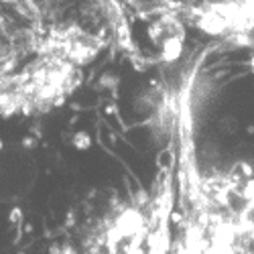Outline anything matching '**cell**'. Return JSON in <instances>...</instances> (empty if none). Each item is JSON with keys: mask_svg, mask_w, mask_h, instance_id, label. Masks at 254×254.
Listing matches in <instances>:
<instances>
[{"mask_svg": "<svg viewBox=\"0 0 254 254\" xmlns=\"http://www.w3.org/2000/svg\"><path fill=\"white\" fill-rule=\"evenodd\" d=\"M102 39L49 16L43 0H0V116H41L81 83Z\"/></svg>", "mask_w": 254, "mask_h": 254, "instance_id": "6da1fadb", "label": "cell"}, {"mask_svg": "<svg viewBox=\"0 0 254 254\" xmlns=\"http://www.w3.org/2000/svg\"><path fill=\"white\" fill-rule=\"evenodd\" d=\"M37 179V163L23 146L0 144V199L25 197Z\"/></svg>", "mask_w": 254, "mask_h": 254, "instance_id": "7a4b0ae2", "label": "cell"}]
</instances>
